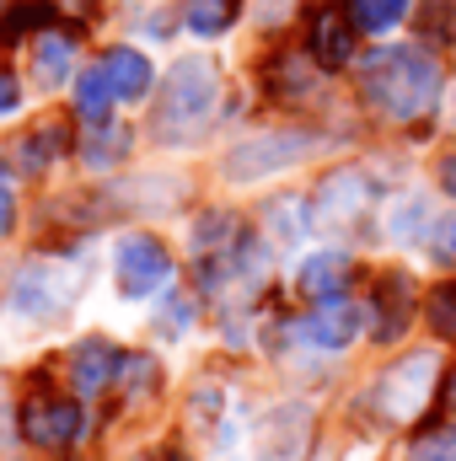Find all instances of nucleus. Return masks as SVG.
Here are the masks:
<instances>
[{"mask_svg": "<svg viewBox=\"0 0 456 461\" xmlns=\"http://www.w3.org/2000/svg\"><path fill=\"white\" fill-rule=\"evenodd\" d=\"M441 65L424 49H376L360 70V97L387 123H424L441 108Z\"/></svg>", "mask_w": 456, "mask_h": 461, "instance_id": "obj_1", "label": "nucleus"}, {"mask_svg": "<svg viewBox=\"0 0 456 461\" xmlns=\"http://www.w3.org/2000/svg\"><path fill=\"white\" fill-rule=\"evenodd\" d=\"M215 103H221V76H215V65H210L205 54L178 59L172 76H167V86L156 92L150 134L167 140V145H178V140H188V134H199V129L210 123Z\"/></svg>", "mask_w": 456, "mask_h": 461, "instance_id": "obj_2", "label": "nucleus"}, {"mask_svg": "<svg viewBox=\"0 0 456 461\" xmlns=\"http://www.w3.org/2000/svg\"><path fill=\"white\" fill-rule=\"evenodd\" d=\"M435 370H441L435 354H408V359L387 365V370L376 375V386H370V408H376L387 424H408V419L430 402Z\"/></svg>", "mask_w": 456, "mask_h": 461, "instance_id": "obj_3", "label": "nucleus"}, {"mask_svg": "<svg viewBox=\"0 0 456 461\" xmlns=\"http://www.w3.org/2000/svg\"><path fill=\"white\" fill-rule=\"evenodd\" d=\"M22 424V440L38 446V451H70L81 440V402L76 397H59V392H32L16 413Z\"/></svg>", "mask_w": 456, "mask_h": 461, "instance_id": "obj_4", "label": "nucleus"}, {"mask_svg": "<svg viewBox=\"0 0 456 461\" xmlns=\"http://www.w3.org/2000/svg\"><path fill=\"white\" fill-rule=\"evenodd\" d=\"M114 279L129 301H150L172 279V252L156 236H123L114 247Z\"/></svg>", "mask_w": 456, "mask_h": 461, "instance_id": "obj_5", "label": "nucleus"}, {"mask_svg": "<svg viewBox=\"0 0 456 461\" xmlns=\"http://www.w3.org/2000/svg\"><path fill=\"white\" fill-rule=\"evenodd\" d=\"M312 145H317L312 134H252V140H242L226 156V172L236 183H258V177H274V172L306 161Z\"/></svg>", "mask_w": 456, "mask_h": 461, "instance_id": "obj_6", "label": "nucleus"}, {"mask_svg": "<svg viewBox=\"0 0 456 461\" xmlns=\"http://www.w3.org/2000/svg\"><path fill=\"white\" fill-rule=\"evenodd\" d=\"M70 279L59 274V268H49V263H27L16 279H11V306H16V317H27V322H49V317H59L65 306H70Z\"/></svg>", "mask_w": 456, "mask_h": 461, "instance_id": "obj_7", "label": "nucleus"}, {"mask_svg": "<svg viewBox=\"0 0 456 461\" xmlns=\"http://www.w3.org/2000/svg\"><path fill=\"white\" fill-rule=\"evenodd\" d=\"M354 38H360L354 16H343L339 5H317L306 22V59L317 70H343L354 59Z\"/></svg>", "mask_w": 456, "mask_h": 461, "instance_id": "obj_8", "label": "nucleus"}, {"mask_svg": "<svg viewBox=\"0 0 456 461\" xmlns=\"http://www.w3.org/2000/svg\"><path fill=\"white\" fill-rule=\"evenodd\" d=\"M365 312H370L376 344H397L408 333V322H414V285H408V274H381L370 285V306Z\"/></svg>", "mask_w": 456, "mask_h": 461, "instance_id": "obj_9", "label": "nucleus"}, {"mask_svg": "<svg viewBox=\"0 0 456 461\" xmlns=\"http://www.w3.org/2000/svg\"><path fill=\"white\" fill-rule=\"evenodd\" d=\"M360 328H365V312H360L354 301L333 295V301H317V306L306 312L301 339L317 344V348H349L354 339H360Z\"/></svg>", "mask_w": 456, "mask_h": 461, "instance_id": "obj_10", "label": "nucleus"}, {"mask_svg": "<svg viewBox=\"0 0 456 461\" xmlns=\"http://www.w3.org/2000/svg\"><path fill=\"white\" fill-rule=\"evenodd\" d=\"M118 365H123V354L108 339H81V344L70 348V386L81 397H103L118 381Z\"/></svg>", "mask_w": 456, "mask_h": 461, "instance_id": "obj_11", "label": "nucleus"}, {"mask_svg": "<svg viewBox=\"0 0 456 461\" xmlns=\"http://www.w3.org/2000/svg\"><path fill=\"white\" fill-rule=\"evenodd\" d=\"M370 204V183L360 172H333L323 177V194H317V226H354Z\"/></svg>", "mask_w": 456, "mask_h": 461, "instance_id": "obj_12", "label": "nucleus"}, {"mask_svg": "<svg viewBox=\"0 0 456 461\" xmlns=\"http://www.w3.org/2000/svg\"><path fill=\"white\" fill-rule=\"evenodd\" d=\"M97 65H103V76H108V86H114L118 103H140V97L150 92V59H145L140 49H108Z\"/></svg>", "mask_w": 456, "mask_h": 461, "instance_id": "obj_13", "label": "nucleus"}, {"mask_svg": "<svg viewBox=\"0 0 456 461\" xmlns=\"http://www.w3.org/2000/svg\"><path fill=\"white\" fill-rule=\"evenodd\" d=\"M296 285H301L306 301H333V295H343V285H349V258H343V252H317V258H306L301 274H296Z\"/></svg>", "mask_w": 456, "mask_h": 461, "instance_id": "obj_14", "label": "nucleus"}, {"mask_svg": "<svg viewBox=\"0 0 456 461\" xmlns=\"http://www.w3.org/2000/svg\"><path fill=\"white\" fill-rule=\"evenodd\" d=\"M70 65H76V38H70V32H38V49H32V81L54 92V86H65Z\"/></svg>", "mask_w": 456, "mask_h": 461, "instance_id": "obj_15", "label": "nucleus"}, {"mask_svg": "<svg viewBox=\"0 0 456 461\" xmlns=\"http://www.w3.org/2000/svg\"><path fill=\"white\" fill-rule=\"evenodd\" d=\"M263 81L274 86L279 103H312V92H317V70H312L306 59H296V54L269 59V65H263Z\"/></svg>", "mask_w": 456, "mask_h": 461, "instance_id": "obj_16", "label": "nucleus"}, {"mask_svg": "<svg viewBox=\"0 0 456 461\" xmlns=\"http://www.w3.org/2000/svg\"><path fill=\"white\" fill-rule=\"evenodd\" d=\"M414 27L424 38V49H441L456 38V0H424L414 5Z\"/></svg>", "mask_w": 456, "mask_h": 461, "instance_id": "obj_17", "label": "nucleus"}, {"mask_svg": "<svg viewBox=\"0 0 456 461\" xmlns=\"http://www.w3.org/2000/svg\"><path fill=\"white\" fill-rule=\"evenodd\" d=\"M114 86H108V76H103V65H92L81 81H76V108L81 118H97V123H108V108H114Z\"/></svg>", "mask_w": 456, "mask_h": 461, "instance_id": "obj_18", "label": "nucleus"}, {"mask_svg": "<svg viewBox=\"0 0 456 461\" xmlns=\"http://www.w3.org/2000/svg\"><path fill=\"white\" fill-rule=\"evenodd\" d=\"M183 22H188V32H199V38H215V32H226L231 22H236V0H188Z\"/></svg>", "mask_w": 456, "mask_h": 461, "instance_id": "obj_19", "label": "nucleus"}, {"mask_svg": "<svg viewBox=\"0 0 456 461\" xmlns=\"http://www.w3.org/2000/svg\"><path fill=\"white\" fill-rule=\"evenodd\" d=\"M59 150H65V123H54V118H49V123H38V129L27 134V150H22V172H43V167H49Z\"/></svg>", "mask_w": 456, "mask_h": 461, "instance_id": "obj_20", "label": "nucleus"}, {"mask_svg": "<svg viewBox=\"0 0 456 461\" xmlns=\"http://www.w3.org/2000/svg\"><path fill=\"white\" fill-rule=\"evenodd\" d=\"M349 16L360 32H387L408 16V0H349Z\"/></svg>", "mask_w": 456, "mask_h": 461, "instance_id": "obj_21", "label": "nucleus"}, {"mask_svg": "<svg viewBox=\"0 0 456 461\" xmlns=\"http://www.w3.org/2000/svg\"><path fill=\"white\" fill-rule=\"evenodd\" d=\"M114 386H118V397H123V402H140V397L156 386V359H145V354H123Z\"/></svg>", "mask_w": 456, "mask_h": 461, "instance_id": "obj_22", "label": "nucleus"}, {"mask_svg": "<svg viewBox=\"0 0 456 461\" xmlns=\"http://www.w3.org/2000/svg\"><path fill=\"white\" fill-rule=\"evenodd\" d=\"M403 461H456V429L451 424H435V429L414 435Z\"/></svg>", "mask_w": 456, "mask_h": 461, "instance_id": "obj_23", "label": "nucleus"}, {"mask_svg": "<svg viewBox=\"0 0 456 461\" xmlns=\"http://www.w3.org/2000/svg\"><path fill=\"white\" fill-rule=\"evenodd\" d=\"M43 22H49V0H22V5L5 11V22H0V43H16V38L38 32Z\"/></svg>", "mask_w": 456, "mask_h": 461, "instance_id": "obj_24", "label": "nucleus"}, {"mask_svg": "<svg viewBox=\"0 0 456 461\" xmlns=\"http://www.w3.org/2000/svg\"><path fill=\"white\" fill-rule=\"evenodd\" d=\"M424 317H430V328H435L441 339H451L456 344V285H435V290H430Z\"/></svg>", "mask_w": 456, "mask_h": 461, "instance_id": "obj_25", "label": "nucleus"}, {"mask_svg": "<svg viewBox=\"0 0 456 461\" xmlns=\"http://www.w3.org/2000/svg\"><path fill=\"white\" fill-rule=\"evenodd\" d=\"M123 150H129V129L108 123V129H97V140H87V167H114V161H123Z\"/></svg>", "mask_w": 456, "mask_h": 461, "instance_id": "obj_26", "label": "nucleus"}, {"mask_svg": "<svg viewBox=\"0 0 456 461\" xmlns=\"http://www.w3.org/2000/svg\"><path fill=\"white\" fill-rule=\"evenodd\" d=\"M430 258L435 263H456V215L430 226Z\"/></svg>", "mask_w": 456, "mask_h": 461, "instance_id": "obj_27", "label": "nucleus"}, {"mask_svg": "<svg viewBox=\"0 0 456 461\" xmlns=\"http://www.w3.org/2000/svg\"><path fill=\"white\" fill-rule=\"evenodd\" d=\"M16 103H22V81H16V76H11V70H0V118L11 113V108H16Z\"/></svg>", "mask_w": 456, "mask_h": 461, "instance_id": "obj_28", "label": "nucleus"}, {"mask_svg": "<svg viewBox=\"0 0 456 461\" xmlns=\"http://www.w3.org/2000/svg\"><path fill=\"white\" fill-rule=\"evenodd\" d=\"M49 5H54V11H70L76 22H92V16H97V0H49Z\"/></svg>", "mask_w": 456, "mask_h": 461, "instance_id": "obj_29", "label": "nucleus"}, {"mask_svg": "<svg viewBox=\"0 0 456 461\" xmlns=\"http://www.w3.org/2000/svg\"><path fill=\"white\" fill-rule=\"evenodd\" d=\"M11 221H16V199H11V183H5V172H0V236L11 230Z\"/></svg>", "mask_w": 456, "mask_h": 461, "instance_id": "obj_30", "label": "nucleus"}, {"mask_svg": "<svg viewBox=\"0 0 456 461\" xmlns=\"http://www.w3.org/2000/svg\"><path fill=\"white\" fill-rule=\"evenodd\" d=\"M188 312H194V306H188V301H183V295H172V301H167V333H178V328H183V317H188Z\"/></svg>", "mask_w": 456, "mask_h": 461, "instance_id": "obj_31", "label": "nucleus"}, {"mask_svg": "<svg viewBox=\"0 0 456 461\" xmlns=\"http://www.w3.org/2000/svg\"><path fill=\"white\" fill-rule=\"evenodd\" d=\"M441 183H446V194L456 199V150L446 156V161H441Z\"/></svg>", "mask_w": 456, "mask_h": 461, "instance_id": "obj_32", "label": "nucleus"}, {"mask_svg": "<svg viewBox=\"0 0 456 461\" xmlns=\"http://www.w3.org/2000/svg\"><path fill=\"white\" fill-rule=\"evenodd\" d=\"M446 402H451V413H456V375H451V386H446Z\"/></svg>", "mask_w": 456, "mask_h": 461, "instance_id": "obj_33", "label": "nucleus"}]
</instances>
